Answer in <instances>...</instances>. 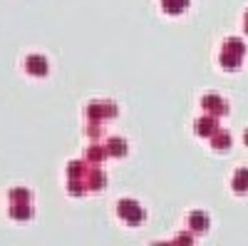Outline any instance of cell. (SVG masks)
Instances as JSON below:
<instances>
[{
    "mask_svg": "<svg viewBox=\"0 0 248 246\" xmlns=\"http://www.w3.org/2000/svg\"><path fill=\"white\" fill-rule=\"evenodd\" d=\"M243 55H246V45L241 43L238 37H229V40L223 43V50H221L218 63H221L226 70H236V67L243 63Z\"/></svg>",
    "mask_w": 248,
    "mask_h": 246,
    "instance_id": "cell-1",
    "label": "cell"
},
{
    "mask_svg": "<svg viewBox=\"0 0 248 246\" xmlns=\"http://www.w3.org/2000/svg\"><path fill=\"white\" fill-rule=\"evenodd\" d=\"M117 212H119V219H124L129 227H137V224L144 221V209L139 207L134 199H122L117 204Z\"/></svg>",
    "mask_w": 248,
    "mask_h": 246,
    "instance_id": "cell-2",
    "label": "cell"
},
{
    "mask_svg": "<svg viewBox=\"0 0 248 246\" xmlns=\"http://www.w3.org/2000/svg\"><path fill=\"white\" fill-rule=\"evenodd\" d=\"M87 115L90 119L99 122V119H112L117 117V105H112V102H94V105L87 107Z\"/></svg>",
    "mask_w": 248,
    "mask_h": 246,
    "instance_id": "cell-3",
    "label": "cell"
},
{
    "mask_svg": "<svg viewBox=\"0 0 248 246\" xmlns=\"http://www.w3.org/2000/svg\"><path fill=\"white\" fill-rule=\"evenodd\" d=\"M201 107H203L206 112H211L214 117L229 112V105H226V99H221L218 95H203V97H201Z\"/></svg>",
    "mask_w": 248,
    "mask_h": 246,
    "instance_id": "cell-4",
    "label": "cell"
},
{
    "mask_svg": "<svg viewBox=\"0 0 248 246\" xmlns=\"http://www.w3.org/2000/svg\"><path fill=\"white\" fill-rule=\"evenodd\" d=\"M209 214L206 212H201V209H196V212H191L189 214V229L194 231V234H206L209 231Z\"/></svg>",
    "mask_w": 248,
    "mask_h": 246,
    "instance_id": "cell-5",
    "label": "cell"
},
{
    "mask_svg": "<svg viewBox=\"0 0 248 246\" xmlns=\"http://www.w3.org/2000/svg\"><path fill=\"white\" fill-rule=\"evenodd\" d=\"M194 130H196L199 137H214V134L218 132V122H216L214 115H211V117H201V119H196Z\"/></svg>",
    "mask_w": 248,
    "mask_h": 246,
    "instance_id": "cell-6",
    "label": "cell"
},
{
    "mask_svg": "<svg viewBox=\"0 0 248 246\" xmlns=\"http://www.w3.org/2000/svg\"><path fill=\"white\" fill-rule=\"evenodd\" d=\"M25 67H28V72L35 75V77H45V75H47V60H45L43 55H30V57L25 60Z\"/></svg>",
    "mask_w": 248,
    "mask_h": 246,
    "instance_id": "cell-7",
    "label": "cell"
},
{
    "mask_svg": "<svg viewBox=\"0 0 248 246\" xmlns=\"http://www.w3.org/2000/svg\"><path fill=\"white\" fill-rule=\"evenodd\" d=\"M231 187H233L236 194H248V167H243V169H238V172L233 174Z\"/></svg>",
    "mask_w": 248,
    "mask_h": 246,
    "instance_id": "cell-8",
    "label": "cell"
},
{
    "mask_svg": "<svg viewBox=\"0 0 248 246\" xmlns=\"http://www.w3.org/2000/svg\"><path fill=\"white\" fill-rule=\"evenodd\" d=\"M191 0H161V10L167 15H181L186 8H189Z\"/></svg>",
    "mask_w": 248,
    "mask_h": 246,
    "instance_id": "cell-9",
    "label": "cell"
},
{
    "mask_svg": "<svg viewBox=\"0 0 248 246\" xmlns=\"http://www.w3.org/2000/svg\"><path fill=\"white\" fill-rule=\"evenodd\" d=\"M231 145H233L231 134H229V132H223V130H218V132L211 137V147H214V149H221V152H226V149H231Z\"/></svg>",
    "mask_w": 248,
    "mask_h": 246,
    "instance_id": "cell-10",
    "label": "cell"
},
{
    "mask_svg": "<svg viewBox=\"0 0 248 246\" xmlns=\"http://www.w3.org/2000/svg\"><path fill=\"white\" fill-rule=\"evenodd\" d=\"M107 152L114 154V157H124V154H127V142H124L122 137H112L107 142Z\"/></svg>",
    "mask_w": 248,
    "mask_h": 246,
    "instance_id": "cell-11",
    "label": "cell"
},
{
    "mask_svg": "<svg viewBox=\"0 0 248 246\" xmlns=\"http://www.w3.org/2000/svg\"><path fill=\"white\" fill-rule=\"evenodd\" d=\"M10 216L13 219H30V207H28V204H13Z\"/></svg>",
    "mask_w": 248,
    "mask_h": 246,
    "instance_id": "cell-12",
    "label": "cell"
},
{
    "mask_svg": "<svg viewBox=\"0 0 248 246\" xmlns=\"http://www.w3.org/2000/svg\"><path fill=\"white\" fill-rule=\"evenodd\" d=\"M107 154H109V152H107V145H105V147L94 145V147H90V154H87V157H90L92 162H99V159L105 162V157H107Z\"/></svg>",
    "mask_w": 248,
    "mask_h": 246,
    "instance_id": "cell-13",
    "label": "cell"
},
{
    "mask_svg": "<svg viewBox=\"0 0 248 246\" xmlns=\"http://www.w3.org/2000/svg\"><path fill=\"white\" fill-rule=\"evenodd\" d=\"M10 199H13V204H28L30 192H28V189H13V192H10Z\"/></svg>",
    "mask_w": 248,
    "mask_h": 246,
    "instance_id": "cell-14",
    "label": "cell"
},
{
    "mask_svg": "<svg viewBox=\"0 0 248 246\" xmlns=\"http://www.w3.org/2000/svg\"><path fill=\"white\" fill-rule=\"evenodd\" d=\"M171 246H194V236L186 234V231H181V234L171 241Z\"/></svg>",
    "mask_w": 248,
    "mask_h": 246,
    "instance_id": "cell-15",
    "label": "cell"
},
{
    "mask_svg": "<svg viewBox=\"0 0 248 246\" xmlns=\"http://www.w3.org/2000/svg\"><path fill=\"white\" fill-rule=\"evenodd\" d=\"M243 28H246V33H248V10H246V17H243Z\"/></svg>",
    "mask_w": 248,
    "mask_h": 246,
    "instance_id": "cell-16",
    "label": "cell"
},
{
    "mask_svg": "<svg viewBox=\"0 0 248 246\" xmlns=\"http://www.w3.org/2000/svg\"><path fill=\"white\" fill-rule=\"evenodd\" d=\"M243 142H246V145H248V130H246V134H243Z\"/></svg>",
    "mask_w": 248,
    "mask_h": 246,
    "instance_id": "cell-17",
    "label": "cell"
},
{
    "mask_svg": "<svg viewBox=\"0 0 248 246\" xmlns=\"http://www.w3.org/2000/svg\"><path fill=\"white\" fill-rule=\"evenodd\" d=\"M152 246H171V244H152Z\"/></svg>",
    "mask_w": 248,
    "mask_h": 246,
    "instance_id": "cell-18",
    "label": "cell"
}]
</instances>
